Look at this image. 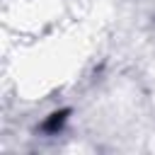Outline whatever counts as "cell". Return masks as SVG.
<instances>
[{"mask_svg": "<svg viewBox=\"0 0 155 155\" xmlns=\"http://www.w3.org/2000/svg\"><path fill=\"white\" fill-rule=\"evenodd\" d=\"M65 119H68V109H61V111H53L44 124H41V131L44 133H56L58 128H63V124H65Z\"/></svg>", "mask_w": 155, "mask_h": 155, "instance_id": "1", "label": "cell"}]
</instances>
